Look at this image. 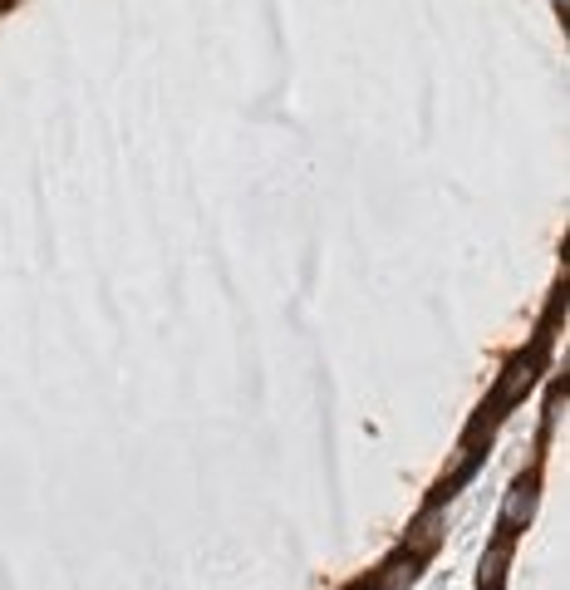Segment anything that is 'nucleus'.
Here are the masks:
<instances>
[{"label":"nucleus","instance_id":"f257e3e1","mask_svg":"<svg viewBox=\"0 0 570 590\" xmlns=\"http://www.w3.org/2000/svg\"><path fill=\"white\" fill-rule=\"evenodd\" d=\"M438 522H443L438 512H423V517H418V527H413V536H408V551H413V556H423V551L443 536V531H438Z\"/></svg>","mask_w":570,"mask_h":590}]
</instances>
